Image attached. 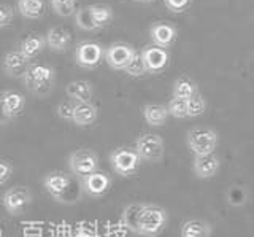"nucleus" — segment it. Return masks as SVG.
Segmentation results:
<instances>
[{
    "instance_id": "393cba45",
    "label": "nucleus",
    "mask_w": 254,
    "mask_h": 237,
    "mask_svg": "<svg viewBox=\"0 0 254 237\" xmlns=\"http://www.w3.org/2000/svg\"><path fill=\"white\" fill-rule=\"evenodd\" d=\"M194 94H197V86L192 80H189V78H178V80L175 81L173 97L188 100L189 97H192Z\"/></svg>"
},
{
    "instance_id": "4468645a",
    "label": "nucleus",
    "mask_w": 254,
    "mask_h": 237,
    "mask_svg": "<svg viewBox=\"0 0 254 237\" xmlns=\"http://www.w3.org/2000/svg\"><path fill=\"white\" fill-rule=\"evenodd\" d=\"M81 183H83V189L86 194H89L92 197H100L110 189L111 180L107 173L94 172V173H89V175H86L84 178H81Z\"/></svg>"
},
{
    "instance_id": "ddd939ff",
    "label": "nucleus",
    "mask_w": 254,
    "mask_h": 237,
    "mask_svg": "<svg viewBox=\"0 0 254 237\" xmlns=\"http://www.w3.org/2000/svg\"><path fill=\"white\" fill-rule=\"evenodd\" d=\"M26 105V97L18 91H2L0 92V107L8 121L18 116Z\"/></svg>"
},
{
    "instance_id": "bb28decb",
    "label": "nucleus",
    "mask_w": 254,
    "mask_h": 237,
    "mask_svg": "<svg viewBox=\"0 0 254 237\" xmlns=\"http://www.w3.org/2000/svg\"><path fill=\"white\" fill-rule=\"evenodd\" d=\"M167 110H169V115H172L175 118H186L188 116V100L173 97L169 102V105H167Z\"/></svg>"
},
{
    "instance_id": "a878e982",
    "label": "nucleus",
    "mask_w": 254,
    "mask_h": 237,
    "mask_svg": "<svg viewBox=\"0 0 254 237\" xmlns=\"http://www.w3.org/2000/svg\"><path fill=\"white\" fill-rule=\"evenodd\" d=\"M124 72L130 77H143L146 74V67H145V64H143V59L140 56V53H135L132 61L124 67Z\"/></svg>"
},
{
    "instance_id": "0eeeda50",
    "label": "nucleus",
    "mask_w": 254,
    "mask_h": 237,
    "mask_svg": "<svg viewBox=\"0 0 254 237\" xmlns=\"http://www.w3.org/2000/svg\"><path fill=\"white\" fill-rule=\"evenodd\" d=\"M218 145V134L208 128H195L188 132V147L195 156L211 155Z\"/></svg>"
},
{
    "instance_id": "c85d7f7f",
    "label": "nucleus",
    "mask_w": 254,
    "mask_h": 237,
    "mask_svg": "<svg viewBox=\"0 0 254 237\" xmlns=\"http://www.w3.org/2000/svg\"><path fill=\"white\" fill-rule=\"evenodd\" d=\"M75 2L76 0H50L53 10L59 16H70L75 11Z\"/></svg>"
},
{
    "instance_id": "4be33fe9",
    "label": "nucleus",
    "mask_w": 254,
    "mask_h": 237,
    "mask_svg": "<svg viewBox=\"0 0 254 237\" xmlns=\"http://www.w3.org/2000/svg\"><path fill=\"white\" fill-rule=\"evenodd\" d=\"M46 46V38L42 37V35H30L27 38H24L22 43H21V54L26 59H32V58H35L38 56V53H42L43 48Z\"/></svg>"
},
{
    "instance_id": "473e14b6",
    "label": "nucleus",
    "mask_w": 254,
    "mask_h": 237,
    "mask_svg": "<svg viewBox=\"0 0 254 237\" xmlns=\"http://www.w3.org/2000/svg\"><path fill=\"white\" fill-rule=\"evenodd\" d=\"M167 8L175 11V13H181L188 8V5L190 3V0H164Z\"/></svg>"
},
{
    "instance_id": "412c9836",
    "label": "nucleus",
    "mask_w": 254,
    "mask_h": 237,
    "mask_svg": "<svg viewBox=\"0 0 254 237\" xmlns=\"http://www.w3.org/2000/svg\"><path fill=\"white\" fill-rule=\"evenodd\" d=\"M211 226L203 220H188L181 226V237H210Z\"/></svg>"
},
{
    "instance_id": "72a5a7b5",
    "label": "nucleus",
    "mask_w": 254,
    "mask_h": 237,
    "mask_svg": "<svg viewBox=\"0 0 254 237\" xmlns=\"http://www.w3.org/2000/svg\"><path fill=\"white\" fill-rule=\"evenodd\" d=\"M73 102H62V104L58 105V115L62 118V120L71 121V113H73Z\"/></svg>"
},
{
    "instance_id": "20e7f679",
    "label": "nucleus",
    "mask_w": 254,
    "mask_h": 237,
    "mask_svg": "<svg viewBox=\"0 0 254 237\" xmlns=\"http://www.w3.org/2000/svg\"><path fill=\"white\" fill-rule=\"evenodd\" d=\"M24 83H26V88L37 94V96H45V94L50 92L53 88V81H54V69L50 66H43V64H34L29 66V69L24 74Z\"/></svg>"
},
{
    "instance_id": "f3484780",
    "label": "nucleus",
    "mask_w": 254,
    "mask_h": 237,
    "mask_svg": "<svg viewBox=\"0 0 254 237\" xmlns=\"http://www.w3.org/2000/svg\"><path fill=\"white\" fill-rule=\"evenodd\" d=\"M99 116V108L91 102H75L71 123L76 126H91Z\"/></svg>"
},
{
    "instance_id": "f257e3e1",
    "label": "nucleus",
    "mask_w": 254,
    "mask_h": 237,
    "mask_svg": "<svg viewBox=\"0 0 254 237\" xmlns=\"http://www.w3.org/2000/svg\"><path fill=\"white\" fill-rule=\"evenodd\" d=\"M123 225L133 234L156 237L167 225V212L153 204H130L123 210Z\"/></svg>"
},
{
    "instance_id": "6ab92c4d",
    "label": "nucleus",
    "mask_w": 254,
    "mask_h": 237,
    "mask_svg": "<svg viewBox=\"0 0 254 237\" xmlns=\"http://www.w3.org/2000/svg\"><path fill=\"white\" fill-rule=\"evenodd\" d=\"M65 92H67V96L75 102H91L94 96V88H92V84L86 80H75V81H70L65 86Z\"/></svg>"
},
{
    "instance_id": "9d476101",
    "label": "nucleus",
    "mask_w": 254,
    "mask_h": 237,
    "mask_svg": "<svg viewBox=\"0 0 254 237\" xmlns=\"http://www.w3.org/2000/svg\"><path fill=\"white\" fill-rule=\"evenodd\" d=\"M103 48L102 45L95 42H81L78 43L75 50L76 64L83 69H94L97 67L103 59Z\"/></svg>"
},
{
    "instance_id": "b1692460",
    "label": "nucleus",
    "mask_w": 254,
    "mask_h": 237,
    "mask_svg": "<svg viewBox=\"0 0 254 237\" xmlns=\"http://www.w3.org/2000/svg\"><path fill=\"white\" fill-rule=\"evenodd\" d=\"M18 10L24 18L38 19L45 14V0H18Z\"/></svg>"
},
{
    "instance_id": "c9c22d12",
    "label": "nucleus",
    "mask_w": 254,
    "mask_h": 237,
    "mask_svg": "<svg viewBox=\"0 0 254 237\" xmlns=\"http://www.w3.org/2000/svg\"><path fill=\"white\" fill-rule=\"evenodd\" d=\"M5 123H8V120H6L3 112H2V107H0V124H5Z\"/></svg>"
},
{
    "instance_id": "9b49d317",
    "label": "nucleus",
    "mask_w": 254,
    "mask_h": 237,
    "mask_svg": "<svg viewBox=\"0 0 254 237\" xmlns=\"http://www.w3.org/2000/svg\"><path fill=\"white\" fill-rule=\"evenodd\" d=\"M135 51L130 45L127 43H113L110 48L103 53L105 56L107 64L115 69V70H124V67L132 61V58L135 56Z\"/></svg>"
},
{
    "instance_id": "2eb2a0df",
    "label": "nucleus",
    "mask_w": 254,
    "mask_h": 237,
    "mask_svg": "<svg viewBox=\"0 0 254 237\" xmlns=\"http://www.w3.org/2000/svg\"><path fill=\"white\" fill-rule=\"evenodd\" d=\"M29 66H30V61L24 58L19 50L6 53L5 58H3V64H2L3 72L10 77H14V78L24 77Z\"/></svg>"
},
{
    "instance_id": "cd10ccee",
    "label": "nucleus",
    "mask_w": 254,
    "mask_h": 237,
    "mask_svg": "<svg viewBox=\"0 0 254 237\" xmlns=\"http://www.w3.org/2000/svg\"><path fill=\"white\" fill-rule=\"evenodd\" d=\"M206 108V102L202 96L194 94L192 97L188 99V116H198L205 112Z\"/></svg>"
},
{
    "instance_id": "dca6fc26",
    "label": "nucleus",
    "mask_w": 254,
    "mask_h": 237,
    "mask_svg": "<svg viewBox=\"0 0 254 237\" xmlns=\"http://www.w3.org/2000/svg\"><path fill=\"white\" fill-rule=\"evenodd\" d=\"M149 35L154 46L165 50V48H169L175 42V38H177V29L170 24H165V22H156V24L151 26Z\"/></svg>"
},
{
    "instance_id": "7c9ffc66",
    "label": "nucleus",
    "mask_w": 254,
    "mask_h": 237,
    "mask_svg": "<svg viewBox=\"0 0 254 237\" xmlns=\"http://www.w3.org/2000/svg\"><path fill=\"white\" fill-rule=\"evenodd\" d=\"M13 21V8L6 3H0V29L10 26Z\"/></svg>"
},
{
    "instance_id": "1a4fd4ad",
    "label": "nucleus",
    "mask_w": 254,
    "mask_h": 237,
    "mask_svg": "<svg viewBox=\"0 0 254 237\" xmlns=\"http://www.w3.org/2000/svg\"><path fill=\"white\" fill-rule=\"evenodd\" d=\"M32 199L34 197H32V193L27 186H13L3 194L2 204L10 215H21L30 205Z\"/></svg>"
},
{
    "instance_id": "f704fd0d",
    "label": "nucleus",
    "mask_w": 254,
    "mask_h": 237,
    "mask_svg": "<svg viewBox=\"0 0 254 237\" xmlns=\"http://www.w3.org/2000/svg\"><path fill=\"white\" fill-rule=\"evenodd\" d=\"M73 237H97V234H95L91 228L87 226H79L76 229V233L73 234Z\"/></svg>"
},
{
    "instance_id": "39448f33",
    "label": "nucleus",
    "mask_w": 254,
    "mask_h": 237,
    "mask_svg": "<svg viewBox=\"0 0 254 237\" xmlns=\"http://www.w3.org/2000/svg\"><path fill=\"white\" fill-rule=\"evenodd\" d=\"M68 167L75 177L84 178L89 173L97 172L99 156L89 148H78L68 156Z\"/></svg>"
},
{
    "instance_id": "f03ea898",
    "label": "nucleus",
    "mask_w": 254,
    "mask_h": 237,
    "mask_svg": "<svg viewBox=\"0 0 254 237\" xmlns=\"http://www.w3.org/2000/svg\"><path fill=\"white\" fill-rule=\"evenodd\" d=\"M43 186L54 201L67 205L79 202L84 194L81 180L61 170H53L48 173L43 178Z\"/></svg>"
},
{
    "instance_id": "4c0bfd02",
    "label": "nucleus",
    "mask_w": 254,
    "mask_h": 237,
    "mask_svg": "<svg viewBox=\"0 0 254 237\" xmlns=\"http://www.w3.org/2000/svg\"><path fill=\"white\" fill-rule=\"evenodd\" d=\"M0 237H2V228H0Z\"/></svg>"
},
{
    "instance_id": "e433bc0d",
    "label": "nucleus",
    "mask_w": 254,
    "mask_h": 237,
    "mask_svg": "<svg viewBox=\"0 0 254 237\" xmlns=\"http://www.w3.org/2000/svg\"><path fill=\"white\" fill-rule=\"evenodd\" d=\"M137 2H149V0H137Z\"/></svg>"
},
{
    "instance_id": "423d86ee",
    "label": "nucleus",
    "mask_w": 254,
    "mask_h": 237,
    "mask_svg": "<svg viewBox=\"0 0 254 237\" xmlns=\"http://www.w3.org/2000/svg\"><path fill=\"white\" fill-rule=\"evenodd\" d=\"M140 156L137 155L135 150L126 148V147H119L113 150L110 155V162L113 170L121 177H130L137 172L138 165H140Z\"/></svg>"
},
{
    "instance_id": "a211bd4d",
    "label": "nucleus",
    "mask_w": 254,
    "mask_h": 237,
    "mask_svg": "<svg viewBox=\"0 0 254 237\" xmlns=\"http://www.w3.org/2000/svg\"><path fill=\"white\" fill-rule=\"evenodd\" d=\"M219 170V158L211 155L195 156L194 159V172L198 178H211Z\"/></svg>"
},
{
    "instance_id": "2f4dec72",
    "label": "nucleus",
    "mask_w": 254,
    "mask_h": 237,
    "mask_svg": "<svg viewBox=\"0 0 254 237\" xmlns=\"http://www.w3.org/2000/svg\"><path fill=\"white\" fill-rule=\"evenodd\" d=\"M11 173H13V165L6 159H0V186L5 185L10 180Z\"/></svg>"
},
{
    "instance_id": "6e6552de",
    "label": "nucleus",
    "mask_w": 254,
    "mask_h": 237,
    "mask_svg": "<svg viewBox=\"0 0 254 237\" xmlns=\"http://www.w3.org/2000/svg\"><path fill=\"white\" fill-rule=\"evenodd\" d=\"M164 140L157 134H143L135 142V152L140 159L148 162H159L164 158Z\"/></svg>"
},
{
    "instance_id": "5701e85b",
    "label": "nucleus",
    "mask_w": 254,
    "mask_h": 237,
    "mask_svg": "<svg viewBox=\"0 0 254 237\" xmlns=\"http://www.w3.org/2000/svg\"><path fill=\"white\" fill-rule=\"evenodd\" d=\"M169 116V110L159 104H148L143 107V118L149 126H162Z\"/></svg>"
},
{
    "instance_id": "f8f14e48",
    "label": "nucleus",
    "mask_w": 254,
    "mask_h": 237,
    "mask_svg": "<svg viewBox=\"0 0 254 237\" xmlns=\"http://www.w3.org/2000/svg\"><path fill=\"white\" fill-rule=\"evenodd\" d=\"M140 56L146 67V72L149 74L161 72L169 64V53L164 48H159V46H145L141 50Z\"/></svg>"
},
{
    "instance_id": "aec40b11",
    "label": "nucleus",
    "mask_w": 254,
    "mask_h": 237,
    "mask_svg": "<svg viewBox=\"0 0 254 237\" xmlns=\"http://www.w3.org/2000/svg\"><path fill=\"white\" fill-rule=\"evenodd\" d=\"M71 42V34L65 27H51L46 35V45L53 51H65Z\"/></svg>"
},
{
    "instance_id": "c756f323",
    "label": "nucleus",
    "mask_w": 254,
    "mask_h": 237,
    "mask_svg": "<svg viewBox=\"0 0 254 237\" xmlns=\"http://www.w3.org/2000/svg\"><path fill=\"white\" fill-rule=\"evenodd\" d=\"M246 199H248V194H246V189L243 186H234L229 189V193H227L229 204L238 207V205H243L246 202Z\"/></svg>"
},
{
    "instance_id": "7ed1b4c3",
    "label": "nucleus",
    "mask_w": 254,
    "mask_h": 237,
    "mask_svg": "<svg viewBox=\"0 0 254 237\" xmlns=\"http://www.w3.org/2000/svg\"><path fill=\"white\" fill-rule=\"evenodd\" d=\"M113 19V10L110 5L105 3H94L79 8L76 11V26L83 30H95L103 26H107L108 22Z\"/></svg>"
}]
</instances>
